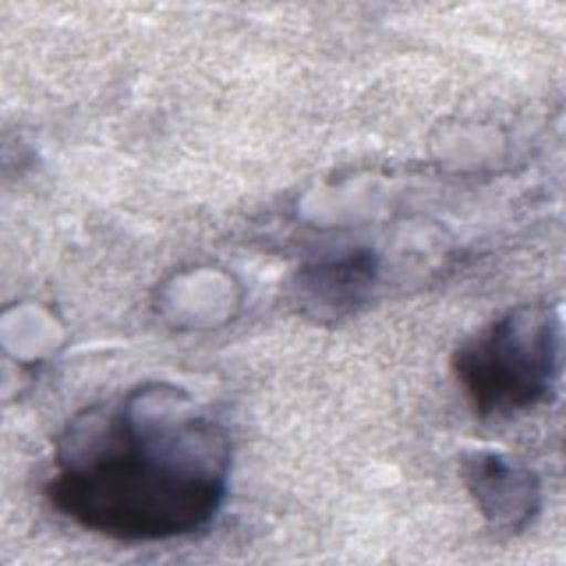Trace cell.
Returning a JSON list of instances; mask_svg holds the SVG:
<instances>
[{"label": "cell", "mask_w": 566, "mask_h": 566, "mask_svg": "<svg viewBox=\"0 0 566 566\" xmlns=\"http://www.w3.org/2000/svg\"><path fill=\"white\" fill-rule=\"evenodd\" d=\"M228 467L226 431L177 389L155 385L71 424L46 497L86 531L124 542L170 539L219 513Z\"/></svg>", "instance_id": "cell-1"}, {"label": "cell", "mask_w": 566, "mask_h": 566, "mask_svg": "<svg viewBox=\"0 0 566 566\" xmlns=\"http://www.w3.org/2000/svg\"><path fill=\"white\" fill-rule=\"evenodd\" d=\"M562 321L548 305H517L453 354L451 367L480 416H511L551 398L559 378Z\"/></svg>", "instance_id": "cell-2"}, {"label": "cell", "mask_w": 566, "mask_h": 566, "mask_svg": "<svg viewBox=\"0 0 566 566\" xmlns=\"http://www.w3.org/2000/svg\"><path fill=\"white\" fill-rule=\"evenodd\" d=\"M462 475L478 511L495 528L520 531L539 511L542 493L535 473L504 453L469 451L462 460Z\"/></svg>", "instance_id": "cell-3"}, {"label": "cell", "mask_w": 566, "mask_h": 566, "mask_svg": "<svg viewBox=\"0 0 566 566\" xmlns=\"http://www.w3.org/2000/svg\"><path fill=\"white\" fill-rule=\"evenodd\" d=\"M378 279V259L358 248L305 263L294 279V301L314 318H343L356 312Z\"/></svg>", "instance_id": "cell-4"}]
</instances>
